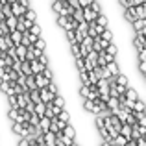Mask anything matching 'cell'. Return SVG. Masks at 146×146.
Wrapping results in <instances>:
<instances>
[{"label":"cell","instance_id":"6da1fadb","mask_svg":"<svg viewBox=\"0 0 146 146\" xmlns=\"http://www.w3.org/2000/svg\"><path fill=\"white\" fill-rule=\"evenodd\" d=\"M78 46H80V54H82V57H85L87 52H89V50H93V37H91V35H85L78 43Z\"/></svg>","mask_w":146,"mask_h":146},{"label":"cell","instance_id":"7a4b0ae2","mask_svg":"<svg viewBox=\"0 0 146 146\" xmlns=\"http://www.w3.org/2000/svg\"><path fill=\"white\" fill-rule=\"evenodd\" d=\"M129 28L133 33H144L146 35V19H135L133 22H129Z\"/></svg>","mask_w":146,"mask_h":146},{"label":"cell","instance_id":"3957f363","mask_svg":"<svg viewBox=\"0 0 146 146\" xmlns=\"http://www.w3.org/2000/svg\"><path fill=\"white\" fill-rule=\"evenodd\" d=\"M33 82H35V87H37V89H44V87L48 85L50 80H46L43 74H41V72H37V74H33Z\"/></svg>","mask_w":146,"mask_h":146},{"label":"cell","instance_id":"277c9868","mask_svg":"<svg viewBox=\"0 0 146 146\" xmlns=\"http://www.w3.org/2000/svg\"><path fill=\"white\" fill-rule=\"evenodd\" d=\"M35 128L39 129L41 133L48 131V129H50V118H48V117H44V115H43V117H39V124H37Z\"/></svg>","mask_w":146,"mask_h":146},{"label":"cell","instance_id":"5b68a950","mask_svg":"<svg viewBox=\"0 0 146 146\" xmlns=\"http://www.w3.org/2000/svg\"><path fill=\"white\" fill-rule=\"evenodd\" d=\"M124 19H126V22H133L137 19V15H135V7L133 6H129V7H124Z\"/></svg>","mask_w":146,"mask_h":146},{"label":"cell","instance_id":"8992f818","mask_svg":"<svg viewBox=\"0 0 146 146\" xmlns=\"http://www.w3.org/2000/svg\"><path fill=\"white\" fill-rule=\"evenodd\" d=\"M82 15H83V21H87V22H91V21H94V19H96V13H94L89 6H87V7H82Z\"/></svg>","mask_w":146,"mask_h":146},{"label":"cell","instance_id":"52a82bcc","mask_svg":"<svg viewBox=\"0 0 146 146\" xmlns=\"http://www.w3.org/2000/svg\"><path fill=\"white\" fill-rule=\"evenodd\" d=\"M39 98H41V102H44V104H48V102H52V98H54V93H50V91L44 87V89H39Z\"/></svg>","mask_w":146,"mask_h":146},{"label":"cell","instance_id":"ba28073f","mask_svg":"<svg viewBox=\"0 0 146 146\" xmlns=\"http://www.w3.org/2000/svg\"><path fill=\"white\" fill-rule=\"evenodd\" d=\"M4 22H6V26H7V32H13V30H17V17H15V15L6 17V19H4Z\"/></svg>","mask_w":146,"mask_h":146},{"label":"cell","instance_id":"9c48e42d","mask_svg":"<svg viewBox=\"0 0 146 146\" xmlns=\"http://www.w3.org/2000/svg\"><path fill=\"white\" fill-rule=\"evenodd\" d=\"M9 46H13L9 41V33H6V35H0V52H6Z\"/></svg>","mask_w":146,"mask_h":146},{"label":"cell","instance_id":"30bf717a","mask_svg":"<svg viewBox=\"0 0 146 146\" xmlns=\"http://www.w3.org/2000/svg\"><path fill=\"white\" fill-rule=\"evenodd\" d=\"M21 39H22V32H19V30H13V32H9V41L11 44H21Z\"/></svg>","mask_w":146,"mask_h":146},{"label":"cell","instance_id":"8fae6325","mask_svg":"<svg viewBox=\"0 0 146 146\" xmlns=\"http://www.w3.org/2000/svg\"><path fill=\"white\" fill-rule=\"evenodd\" d=\"M11 6V15H15V17H21V15H24V7L21 6L19 2H13V4H9Z\"/></svg>","mask_w":146,"mask_h":146},{"label":"cell","instance_id":"7c38bea8","mask_svg":"<svg viewBox=\"0 0 146 146\" xmlns=\"http://www.w3.org/2000/svg\"><path fill=\"white\" fill-rule=\"evenodd\" d=\"M133 7H135V15H137V19H146V2L137 4V6H133Z\"/></svg>","mask_w":146,"mask_h":146},{"label":"cell","instance_id":"4fadbf2b","mask_svg":"<svg viewBox=\"0 0 146 146\" xmlns=\"http://www.w3.org/2000/svg\"><path fill=\"white\" fill-rule=\"evenodd\" d=\"M44 111H46V104H44V102H35V104H33V113H35V115L43 117Z\"/></svg>","mask_w":146,"mask_h":146},{"label":"cell","instance_id":"5bb4252c","mask_svg":"<svg viewBox=\"0 0 146 146\" xmlns=\"http://www.w3.org/2000/svg\"><path fill=\"white\" fill-rule=\"evenodd\" d=\"M15 54H17V59L24 61V57H26V46H24V44H15Z\"/></svg>","mask_w":146,"mask_h":146},{"label":"cell","instance_id":"9a60e30c","mask_svg":"<svg viewBox=\"0 0 146 146\" xmlns=\"http://www.w3.org/2000/svg\"><path fill=\"white\" fill-rule=\"evenodd\" d=\"M115 83H118V85H126V87H128V85H129V78H128L126 74H122V72H120V74L115 76Z\"/></svg>","mask_w":146,"mask_h":146},{"label":"cell","instance_id":"2e32d148","mask_svg":"<svg viewBox=\"0 0 146 146\" xmlns=\"http://www.w3.org/2000/svg\"><path fill=\"white\" fill-rule=\"evenodd\" d=\"M146 0H118V4L122 6V9L124 7H129V6H137V4H143Z\"/></svg>","mask_w":146,"mask_h":146},{"label":"cell","instance_id":"e0dca14e","mask_svg":"<svg viewBox=\"0 0 146 146\" xmlns=\"http://www.w3.org/2000/svg\"><path fill=\"white\" fill-rule=\"evenodd\" d=\"M43 67H44V65H41L37 59L30 61V68H32V74H37V72H41V70H43Z\"/></svg>","mask_w":146,"mask_h":146},{"label":"cell","instance_id":"ac0fdd59","mask_svg":"<svg viewBox=\"0 0 146 146\" xmlns=\"http://www.w3.org/2000/svg\"><path fill=\"white\" fill-rule=\"evenodd\" d=\"M41 74H43L46 80H54V70H52V67H50V65H44L43 70H41Z\"/></svg>","mask_w":146,"mask_h":146},{"label":"cell","instance_id":"d6986e66","mask_svg":"<svg viewBox=\"0 0 146 146\" xmlns=\"http://www.w3.org/2000/svg\"><path fill=\"white\" fill-rule=\"evenodd\" d=\"M100 37H102L104 41H109V43H111V41L115 39V35H113V32H111V30H109V26H107V28L104 30L102 33H100Z\"/></svg>","mask_w":146,"mask_h":146},{"label":"cell","instance_id":"ffe728a7","mask_svg":"<svg viewBox=\"0 0 146 146\" xmlns=\"http://www.w3.org/2000/svg\"><path fill=\"white\" fill-rule=\"evenodd\" d=\"M6 106L7 107H17V94H7L6 96Z\"/></svg>","mask_w":146,"mask_h":146},{"label":"cell","instance_id":"44dd1931","mask_svg":"<svg viewBox=\"0 0 146 146\" xmlns=\"http://www.w3.org/2000/svg\"><path fill=\"white\" fill-rule=\"evenodd\" d=\"M35 59H37V61H39V63H41V65H48V54H46V50H43V52H41V54H39V56H37V57H35Z\"/></svg>","mask_w":146,"mask_h":146},{"label":"cell","instance_id":"7402d4cb","mask_svg":"<svg viewBox=\"0 0 146 146\" xmlns=\"http://www.w3.org/2000/svg\"><path fill=\"white\" fill-rule=\"evenodd\" d=\"M87 78H89V83H93V85L98 82V76H96V72H94V68L87 70Z\"/></svg>","mask_w":146,"mask_h":146},{"label":"cell","instance_id":"603a6c76","mask_svg":"<svg viewBox=\"0 0 146 146\" xmlns=\"http://www.w3.org/2000/svg\"><path fill=\"white\" fill-rule=\"evenodd\" d=\"M46 89L50 91V93H54V94H57V93H59V87H57V83L54 82V80H50V82H48Z\"/></svg>","mask_w":146,"mask_h":146},{"label":"cell","instance_id":"cb8c5ba5","mask_svg":"<svg viewBox=\"0 0 146 146\" xmlns=\"http://www.w3.org/2000/svg\"><path fill=\"white\" fill-rule=\"evenodd\" d=\"M28 124H32V126H37V124H39V115H35V113H30Z\"/></svg>","mask_w":146,"mask_h":146},{"label":"cell","instance_id":"d4e9b609","mask_svg":"<svg viewBox=\"0 0 146 146\" xmlns=\"http://www.w3.org/2000/svg\"><path fill=\"white\" fill-rule=\"evenodd\" d=\"M65 37H67V41H68V44H74L76 43V35H74V32H65Z\"/></svg>","mask_w":146,"mask_h":146},{"label":"cell","instance_id":"484cf974","mask_svg":"<svg viewBox=\"0 0 146 146\" xmlns=\"http://www.w3.org/2000/svg\"><path fill=\"white\" fill-rule=\"evenodd\" d=\"M2 15H4V19L11 15V6H9L7 2H6V4H2Z\"/></svg>","mask_w":146,"mask_h":146},{"label":"cell","instance_id":"4316f807","mask_svg":"<svg viewBox=\"0 0 146 146\" xmlns=\"http://www.w3.org/2000/svg\"><path fill=\"white\" fill-rule=\"evenodd\" d=\"M137 70H139L141 76L146 74V61H139V65H137Z\"/></svg>","mask_w":146,"mask_h":146},{"label":"cell","instance_id":"83f0119b","mask_svg":"<svg viewBox=\"0 0 146 146\" xmlns=\"http://www.w3.org/2000/svg\"><path fill=\"white\" fill-rule=\"evenodd\" d=\"M137 59H139V61H146V48L137 50Z\"/></svg>","mask_w":146,"mask_h":146},{"label":"cell","instance_id":"f1b7e54d","mask_svg":"<svg viewBox=\"0 0 146 146\" xmlns=\"http://www.w3.org/2000/svg\"><path fill=\"white\" fill-rule=\"evenodd\" d=\"M113 85H115V89H117V93H118V94H124L126 85H118V83H113Z\"/></svg>","mask_w":146,"mask_h":146},{"label":"cell","instance_id":"f546056e","mask_svg":"<svg viewBox=\"0 0 146 146\" xmlns=\"http://www.w3.org/2000/svg\"><path fill=\"white\" fill-rule=\"evenodd\" d=\"M91 2H93V0H78L80 7H87V6H91Z\"/></svg>","mask_w":146,"mask_h":146},{"label":"cell","instance_id":"4dcf8cb0","mask_svg":"<svg viewBox=\"0 0 146 146\" xmlns=\"http://www.w3.org/2000/svg\"><path fill=\"white\" fill-rule=\"evenodd\" d=\"M61 2H67V0H61Z\"/></svg>","mask_w":146,"mask_h":146}]
</instances>
